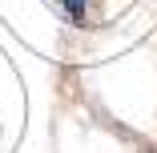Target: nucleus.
I'll return each mask as SVG.
<instances>
[{
    "mask_svg": "<svg viewBox=\"0 0 157 153\" xmlns=\"http://www.w3.org/2000/svg\"><path fill=\"white\" fill-rule=\"evenodd\" d=\"M85 4H89V0H65V8H69V16H73V20H81V16H85Z\"/></svg>",
    "mask_w": 157,
    "mask_h": 153,
    "instance_id": "obj_1",
    "label": "nucleus"
}]
</instances>
